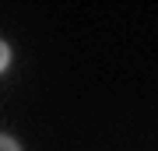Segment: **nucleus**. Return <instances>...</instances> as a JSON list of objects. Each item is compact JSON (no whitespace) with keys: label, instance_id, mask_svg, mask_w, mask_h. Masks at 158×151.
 Wrapping results in <instances>:
<instances>
[{"label":"nucleus","instance_id":"f03ea898","mask_svg":"<svg viewBox=\"0 0 158 151\" xmlns=\"http://www.w3.org/2000/svg\"><path fill=\"white\" fill-rule=\"evenodd\" d=\"M0 151H21V144H18L11 134H0Z\"/></svg>","mask_w":158,"mask_h":151},{"label":"nucleus","instance_id":"f257e3e1","mask_svg":"<svg viewBox=\"0 0 158 151\" xmlns=\"http://www.w3.org/2000/svg\"><path fill=\"white\" fill-rule=\"evenodd\" d=\"M7 67H11V46H7L4 39H0V74H4Z\"/></svg>","mask_w":158,"mask_h":151}]
</instances>
